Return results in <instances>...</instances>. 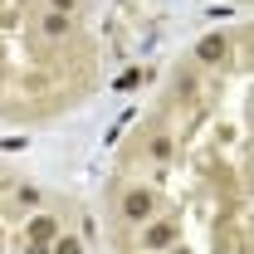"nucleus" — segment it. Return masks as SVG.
Returning a JSON list of instances; mask_svg holds the SVG:
<instances>
[{"instance_id": "10", "label": "nucleus", "mask_w": 254, "mask_h": 254, "mask_svg": "<svg viewBox=\"0 0 254 254\" xmlns=\"http://www.w3.org/2000/svg\"><path fill=\"white\" fill-rule=\"evenodd\" d=\"M25 254H49V245H34V240H25Z\"/></svg>"}, {"instance_id": "9", "label": "nucleus", "mask_w": 254, "mask_h": 254, "mask_svg": "<svg viewBox=\"0 0 254 254\" xmlns=\"http://www.w3.org/2000/svg\"><path fill=\"white\" fill-rule=\"evenodd\" d=\"M49 10H64V15H73V10H78V0H49Z\"/></svg>"}, {"instance_id": "6", "label": "nucleus", "mask_w": 254, "mask_h": 254, "mask_svg": "<svg viewBox=\"0 0 254 254\" xmlns=\"http://www.w3.org/2000/svg\"><path fill=\"white\" fill-rule=\"evenodd\" d=\"M49 254H83V245H78L73 235H54V240H49Z\"/></svg>"}, {"instance_id": "2", "label": "nucleus", "mask_w": 254, "mask_h": 254, "mask_svg": "<svg viewBox=\"0 0 254 254\" xmlns=\"http://www.w3.org/2000/svg\"><path fill=\"white\" fill-rule=\"evenodd\" d=\"M176 245V225L171 220H147V230H142V250H171Z\"/></svg>"}, {"instance_id": "3", "label": "nucleus", "mask_w": 254, "mask_h": 254, "mask_svg": "<svg viewBox=\"0 0 254 254\" xmlns=\"http://www.w3.org/2000/svg\"><path fill=\"white\" fill-rule=\"evenodd\" d=\"M225 54H230V39H225V34H205V39L195 44V59L200 64H225Z\"/></svg>"}, {"instance_id": "1", "label": "nucleus", "mask_w": 254, "mask_h": 254, "mask_svg": "<svg viewBox=\"0 0 254 254\" xmlns=\"http://www.w3.org/2000/svg\"><path fill=\"white\" fill-rule=\"evenodd\" d=\"M152 215H157V195H152L147 186H132V190L123 195V220H132V225H147Z\"/></svg>"}, {"instance_id": "5", "label": "nucleus", "mask_w": 254, "mask_h": 254, "mask_svg": "<svg viewBox=\"0 0 254 254\" xmlns=\"http://www.w3.org/2000/svg\"><path fill=\"white\" fill-rule=\"evenodd\" d=\"M54 235H59L54 215H30V225H25V240H34V245H49Z\"/></svg>"}, {"instance_id": "8", "label": "nucleus", "mask_w": 254, "mask_h": 254, "mask_svg": "<svg viewBox=\"0 0 254 254\" xmlns=\"http://www.w3.org/2000/svg\"><path fill=\"white\" fill-rule=\"evenodd\" d=\"M15 200H20V205H39V190H34V186H20V190H15Z\"/></svg>"}, {"instance_id": "7", "label": "nucleus", "mask_w": 254, "mask_h": 254, "mask_svg": "<svg viewBox=\"0 0 254 254\" xmlns=\"http://www.w3.org/2000/svg\"><path fill=\"white\" fill-rule=\"evenodd\" d=\"M152 157H157V161L171 157V142H166V137H152Z\"/></svg>"}, {"instance_id": "4", "label": "nucleus", "mask_w": 254, "mask_h": 254, "mask_svg": "<svg viewBox=\"0 0 254 254\" xmlns=\"http://www.w3.org/2000/svg\"><path fill=\"white\" fill-rule=\"evenodd\" d=\"M68 30H73V15H64V10H44V20H39V34H44V39H64Z\"/></svg>"}]
</instances>
